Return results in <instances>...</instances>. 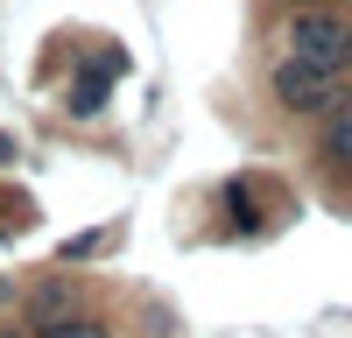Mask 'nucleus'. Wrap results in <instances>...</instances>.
I'll return each instance as SVG.
<instances>
[{
  "label": "nucleus",
  "mask_w": 352,
  "mask_h": 338,
  "mask_svg": "<svg viewBox=\"0 0 352 338\" xmlns=\"http://www.w3.org/2000/svg\"><path fill=\"white\" fill-rule=\"evenodd\" d=\"M282 49L317 71H352V21L338 8H296L282 21Z\"/></svg>",
  "instance_id": "f257e3e1"
},
{
  "label": "nucleus",
  "mask_w": 352,
  "mask_h": 338,
  "mask_svg": "<svg viewBox=\"0 0 352 338\" xmlns=\"http://www.w3.org/2000/svg\"><path fill=\"white\" fill-rule=\"evenodd\" d=\"M268 92H275L282 113H296V120L331 113V106L352 99V92H345V71H317V64H303V56H282V64L268 71Z\"/></svg>",
  "instance_id": "f03ea898"
},
{
  "label": "nucleus",
  "mask_w": 352,
  "mask_h": 338,
  "mask_svg": "<svg viewBox=\"0 0 352 338\" xmlns=\"http://www.w3.org/2000/svg\"><path fill=\"white\" fill-rule=\"evenodd\" d=\"M317 162H324V177H352V99L324 113V127H317Z\"/></svg>",
  "instance_id": "7ed1b4c3"
},
{
  "label": "nucleus",
  "mask_w": 352,
  "mask_h": 338,
  "mask_svg": "<svg viewBox=\"0 0 352 338\" xmlns=\"http://www.w3.org/2000/svg\"><path fill=\"white\" fill-rule=\"evenodd\" d=\"M127 64H120V49H106L92 71H78V84H71V113L78 120H92V113H106V92H113V78H120Z\"/></svg>",
  "instance_id": "20e7f679"
},
{
  "label": "nucleus",
  "mask_w": 352,
  "mask_h": 338,
  "mask_svg": "<svg viewBox=\"0 0 352 338\" xmlns=\"http://www.w3.org/2000/svg\"><path fill=\"white\" fill-rule=\"evenodd\" d=\"M226 212H232V233H261V205H254L247 177H232V183H226Z\"/></svg>",
  "instance_id": "39448f33"
},
{
  "label": "nucleus",
  "mask_w": 352,
  "mask_h": 338,
  "mask_svg": "<svg viewBox=\"0 0 352 338\" xmlns=\"http://www.w3.org/2000/svg\"><path fill=\"white\" fill-rule=\"evenodd\" d=\"M36 338H113L106 324H92V317H56V324H43Z\"/></svg>",
  "instance_id": "423d86ee"
},
{
  "label": "nucleus",
  "mask_w": 352,
  "mask_h": 338,
  "mask_svg": "<svg viewBox=\"0 0 352 338\" xmlns=\"http://www.w3.org/2000/svg\"><path fill=\"white\" fill-rule=\"evenodd\" d=\"M0 162H14V141H8V134H0Z\"/></svg>",
  "instance_id": "0eeeda50"
},
{
  "label": "nucleus",
  "mask_w": 352,
  "mask_h": 338,
  "mask_svg": "<svg viewBox=\"0 0 352 338\" xmlns=\"http://www.w3.org/2000/svg\"><path fill=\"white\" fill-rule=\"evenodd\" d=\"M8 296H14V289H8V282H0V310H8Z\"/></svg>",
  "instance_id": "6e6552de"
},
{
  "label": "nucleus",
  "mask_w": 352,
  "mask_h": 338,
  "mask_svg": "<svg viewBox=\"0 0 352 338\" xmlns=\"http://www.w3.org/2000/svg\"><path fill=\"white\" fill-rule=\"evenodd\" d=\"M0 338H21V331H0Z\"/></svg>",
  "instance_id": "1a4fd4ad"
},
{
  "label": "nucleus",
  "mask_w": 352,
  "mask_h": 338,
  "mask_svg": "<svg viewBox=\"0 0 352 338\" xmlns=\"http://www.w3.org/2000/svg\"><path fill=\"white\" fill-rule=\"evenodd\" d=\"M0 212H8V205H0Z\"/></svg>",
  "instance_id": "9d476101"
}]
</instances>
